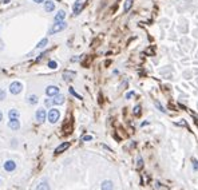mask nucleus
<instances>
[{"label": "nucleus", "instance_id": "obj_19", "mask_svg": "<svg viewBox=\"0 0 198 190\" xmlns=\"http://www.w3.org/2000/svg\"><path fill=\"white\" fill-rule=\"evenodd\" d=\"M70 75H75V73H72V71H66L64 74H63V79L64 80H71L72 79V76Z\"/></svg>", "mask_w": 198, "mask_h": 190}, {"label": "nucleus", "instance_id": "obj_5", "mask_svg": "<svg viewBox=\"0 0 198 190\" xmlns=\"http://www.w3.org/2000/svg\"><path fill=\"white\" fill-rule=\"evenodd\" d=\"M36 120H38L39 123H43L46 119H47V111H46V108H38V111H36Z\"/></svg>", "mask_w": 198, "mask_h": 190}, {"label": "nucleus", "instance_id": "obj_18", "mask_svg": "<svg viewBox=\"0 0 198 190\" xmlns=\"http://www.w3.org/2000/svg\"><path fill=\"white\" fill-rule=\"evenodd\" d=\"M133 3H134V0H126L125 5H123V11H125V12H129V11L131 10V7H133Z\"/></svg>", "mask_w": 198, "mask_h": 190}, {"label": "nucleus", "instance_id": "obj_6", "mask_svg": "<svg viewBox=\"0 0 198 190\" xmlns=\"http://www.w3.org/2000/svg\"><path fill=\"white\" fill-rule=\"evenodd\" d=\"M59 94V87L58 86H48L47 88H46V95L50 98H54L55 95Z\"/></svg>", "mask_w": 198, "mask_h": 190}, {"label": "nucleus", "instance_id": "obj_4", "mask_svg": "<svg viewBox=\"0 0 198 190\" xmlns=\"http://www.w3.org/2000/svg\"><path fill=\"white\" fill-rule=\"evenodd\" d=\"M8 127H10L11 130H13V131H18L20 129L19 118H10V120H8Z\"/></svg>", "mask_w": 198, "mask_h": 190}, {"label": "nucleus", "instance_id": "obj_2", "mask_svg": "<svg viewBox=\"0 0 198 190\" xmlns=\"http://www.w3.org/2000/svg\"><path fill=\"white\" fill-rule=\"evenodd\" d=\"M59 118H60V113H59L58 108H51V110L47 113V119H48V122L52 123V125L58 122Z\"/></svg>", "mask_w": 198, "mask_h": 190}, {"label": "nucleus", "instance_id": "obj_10", "mask_svg": "<svg viewBox=\"0 0 198 190\" xmlns=\"http://www.w3.org/2000/svg\"><path fill=\"white\" fill-rule=\"evenodd\" d=\"M55 10V3L52 0H46L44 1V11L46 12H54Z\"/></svg>", "mask_w": 198, "mask_h": 190}, {"label": "nucleus", "instance_id": "obj_22", "mask_svg": "<svg viewBox=\"0 0 198 190\" xmlns=\"http://www.w3.org/2000/svg\"><path fill=\"white\" fill-rule=\"evenodd\" d=\"M5 99V91L3 88H0V100H4Z\"/></svg>", "mask_w": 198, "mask_h": 190}, {"label": "nucleus", "instance_id": "obj_25", "mask_svg": "<svg viewBox=\"0 0 198 190\" xmlns=\"http://www.w3.org/2000/svg\"><path fill=\"white\" fill-rule=\"evenodd\" d=\"M134 114H135V115H139L140 114V106H137V107L134 108Z\"/></svg>", "mask_w": 198, "mask_h": 190}, {"label": "nucleus", "instance_id": "obj_29", "mask_svg": "<svg viewBox=\"0 0 198 190\" xmlns=\"http://www.w3.org/2000/svg\"><path fill=\"white\" fill-rule=\"evenodd\" d=\"M137 166H138L139 169L142 168V158H138V163H137Z\"/></svg>", "mask_w": 198, "mask_h": 190}, {"label": "nucleus", "instance_id": "obj_32", "mask_svg": "<svg viewBox=\"0 0 198 190\" xmlns=\"http://www.w3.org/2000/svg\"><path fill=\"white\" fill-rule=\"evenodd\" d=\"M4 48V46H3V42H0V50H3Z\"/></svg>", "mask_w": 198, "mask_h": 190}, {"label": "nucleus", "instance_id": "obj_31", "mask_svg": "<svg viewBox=\"0 0 198 190\" xmlns=\"http://www.w3.org/2000/svg\"><path fill=\"white\" fill-rule=\"evenodd\" d=\"M3 120V113H1V110H0V122Z\"/></svg>", "mask_w": 198, "mask_h": 190}, {"label": "nucleus", "instance_id": "obj_11", "mask_svg": "<svg viewBox=\"0 0 198 190\" xmlns=\"http://www.w3.org/2000/svg\"><path fill=\"white\" fill-rule=\"evenodd\" d=\"M114 189V183L110 180H106L100 183V190H113Z\"/></svg>", "mask_w": 198, "mask_h": 190}, {"label": "nucleus", "instance_id": "obj_17", "mask_svg": "<svg viewBox=\"0 0 198 190\" xmlns=\"http://www.w3.org/2000/svg\"><path fill=\"white\" fill-rule=\"evenodd\" d=\"M8 118H20L19 110H16V108H11V110L8 111Z\"/></svg>", "mask_w": 198, "mask_h": 190}, {"label": "nucleus", "instance_id": "obj_3", "mask_svg": "<svg viewBox=\"0 0 198 190\" xmlns=\"http://www.w3.org/2000/svg\"><path fill=\"white\" fill-rule=\"evenodd\" d=\"M22 90H23V85L20 82H18V80H15V82H12L10 85V93L12 95L20 94V93H22Z\"/></svg>", "mask_w": 198, "mask_h": 190}, {"label": "nucleus", "instance_id": "obj_27", "mask_svg": "<svg viewBox=\"0 0 198 190\" xmlns=\"http://www.w3.org/2000/svg\"><path fill=\"white\" fill-rule=\"evenodd\" d=\"M133 95H134V91H130V93H127V94H126V99H130Z\"/></svg>", "mask_w": 198, "mask_h": 190}, {"label": "nucleus", "instance_id": "obj_21", "mask_svg": "<svg viewBox=\"0 0 198 190\" xmlns=\"http://www.w3.org/2000/svg\"><path fill=\"white\" fill-rule=\"evenodd\" d=\"M70 94H72L74 96H75V98H78V99H82V96H80L79 94H76V93H75V90H74L72 87H70Z\"/></svg>", "mask_w": 198, "mask_h": 190}, {"label": "nucleus", "instance_id": "obj_15", "mask_svg": "<svg viewBox=\"0 0 198 190\" xmlns=\"http://www.w3.org/2000/svg\"><path fill=\"white\" fill-rule=\"evenodd\" d=\"M36 190H51L50 183H48L47 181H43V182H40L39 185L36 186Z\"/></svg>", "mask_w": 198, "mask_h": 190}, {"label": "nucleus", "instance_id": "obj_16", "mask_svg": "<svg viewBox=\"0 0 198 190\" xmlns=\"http://www.w3.org/2000/svg\"><path fill=\"white\" fill-rule=\"evenodd\" d=\"M47 44H48V39H47V38H43V39L38 43V44H36L35 48H36V50H42V48H44Z\"/></svg>", "mask_w": 198, "mask_h": 190}, {"label": "nucleus", "instance_id": "obj_1", "mask_svg": "<svg viewBox=\"0 0 198 190\" xmlns=\"http://www.w3.org/2000/svg\"><path fill=\"white\" fill-rule=\"evenodd\" d=\"M67 28V23L66 22H56L52 24V27L48 30V35H54V34H58L60 31L66 30Z\"/></svg>", "mask_w": 198, "mask_h": 190}, {"label": "nucleus", "instance_id": "obj_28", "mask_svg": "<svg viewBox=\"0 0 198 190\" xmlns=\"http://www.w3.org/2000/svg\"><path fill=\"white\" fill-rule=\"evenodd\" d=\"M155 105H157V106H158V108H159V110H161V111H162V113H165V108H162V106H161V105H159V102H155Z\"/></svg>", "mask_w": 198, "mask_h": 190}, {"label": "nucleus", "instance_id": "obj_23", "mask_svg": "<svg viewBox=\"0 0 198 190\" xmlns=\"http://www.w3.org/2000/svg\"><path fill=\"white\" fill-rule=\"evenodd\" d=\"M44 105H46V107H51V106H52V100H51V99H46Z\"/></svg>", "mask_w": 198, "mask_h": 190}, {"label": "nucleus", "instance_id": "obj_24", "mask_svg": "<svg viewBox=\"0 0 198 190\" xmlns=\"http://www.w3.org/2000/svg\"><path fill=\"white\" fill-rule=\"evenodd\" d=\"M82 141H84V142H88V141H93V137H91V135H84V137L82 138Z\"/></svg>", "mask_w": 198, "mask_h": 190}, {"label": "nucleus", "instance_id": "obj_8", "mask_svg": "<svg viewBox=\"0 0 198 190\" xmlns=\"http://www.w3.org/2000/svg\"><path fill=\"white\" fill-rule=\"evenodd\" d=\"M51 100H52V106H60V105L64 103L66 98H64V95L58 94V95H55L54 98H51Z\"/></svg>", "mask_w": 198, "mask_h": 190}, {"label": "nucleus", "instance_id": "obj_9", "mask_svg": "<svg viewBox=\"0 0 198 190\" xmlns=\"http://www.w3.org/2000/svg\"><path fill=\"white\" fill-rule=\"evenodd\" d=\"M82 7H83V1L82 0H76L72 5V11H74V15H79L80 11H82Z\"/></svg>", "mask_w": 198, "mask_h": 190}, {"label": "nucleus", "instance_id": "obj_13", "mask_svg": "<svg viewBox=\"0 0 198 190\" xmlns=\"http://www.w3.org/2000/svg\"><path fill=\"white\" fill-rule=\"evenodd\" d=\"M68 147H70V142H63L55 149V153H56V154H60V153H63L64 150H67Z\"/></svg>", "mask_w": 198, "mask_h": 190}, {"label": "nucleus", "instance_id": "obj_26", "mask_svg": "<svg viewBox=\"0 0 198 190\" xmlns=\"http://www.w3.org/2000/svg\"><path fill=\"white\" fill-rule=\"evenodd\" d=\"M193 168H194V170H198V161L197 159H193Z\"/></svg>", "mask_w": 198, "mask_h": 190}, {"label": "nucleus", "instance_id": "obj_7", "mask_svg": "<svg viewBox=\"0 0 198 190\" xmlns=\"http://www.w3.org/2000/svg\"><path fill=\"white\" fill-rule=\"evenodd\" d=\"M16 169V162L13 159H8V161H5L4 162V170L5 171H8V173H11V171H13Z\"/></svg>", "mask_w": 198, "mask_h": 190}, {"label": "nucleus", "instance_id": "obj_12", "mask_svg": "<svg viewBox=\"0 0 198 190\" xmlns=\"http://www.w3.org/2000/svg\"><path fill=\"white\" fill-rule=\"evenodd\" d=\"M66 11H63V10H60L56 12V15H55V18H54V20H55V23L56 22H64V19H66Z\"/></svg>", "mask_w": 198, "mask_h": 190}, {"label": "nucleus", "instance_id": "obj_20", "mask_svg": "<svg viewBox=\"0 0 198 190\" xmlns=\"http://www.w3.org/2000/svg\"><path fill=\"white\" fill-rule=\"evenodd\" d=\"M48 67H50L51 70H55V68H58V63H56L55 60H50V62H48Z\"/></svg>", "mask_w": 198, "mask_h": 190}, {"label": "nucleus", "instance_id": "obj_14", "mask_svg": "<svg viewBox=\"0 0 198 190\" xmlns=\"http://www.w3.org/2000/svg\"><path fill=\"white\" fill-rule=\"evenodd\" d=\"M27 102L30 103V105H36V103L39 102L38 95H35V94H30V95L27 96Z\"/></svg>", "mask_w": 198, "mask_h": 190}, {"label": "nucleus", "instance_id": "obj_30", "mask_svg": "<svg viewBox=\"0 0 198 190\" xmlns=\"http://www.w3.org/2000/svg\"><path fill=\"white\" fill-rule=\"evenodd\" d=\"M34 3H36V4H42V3H44L46 0H32Z\"/></svg>", "mask_w": 198, "mask_h": 190}]
</instances>
